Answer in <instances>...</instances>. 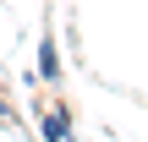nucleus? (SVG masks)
Returning <instances> with one entry per match:
<instances>
[{"label":"nucleus","mask_w":148,"mask_h":142,"mask_svg":"<svg viewBox=\"0 0 148 142\" xmlns=\"http://www.w3.org/2000/svg\"><path fill=\"white\" fill-rule=\"evenodd\" d=\"M5 126H16V109H11V99L0 93V131H5Z\"/></svg>","instance_id":"3"},{"label":"nucleus","mask_w":148,"mask_h":142,"mask_svg":"<svg viewBox=\"0 0 148 142\" xmlns=\"http://www.w3.org/2000/svg\"><path fill=\"white\" fill-rule=\"evenodd\" d=\"M71 131H77L71 109H66V104H49L44 120H38V137H44V142H71Z\"/></svg>","instance_id":"2"},{"label":"nucleus","mask_w":148,"mask_h":142,"mask_svg":"<svg viewBox=\"0 0 148 142\" xmlns=\"http://www.w3.org/2000/svg\"><path fill=\"white\" fill-rule=\"evenodd\" d=\"M38 82H49V88H60V44H55V27L44 22V33H38V71H33Z\"/></svg>","instance_id":"1"}]
</instances>
